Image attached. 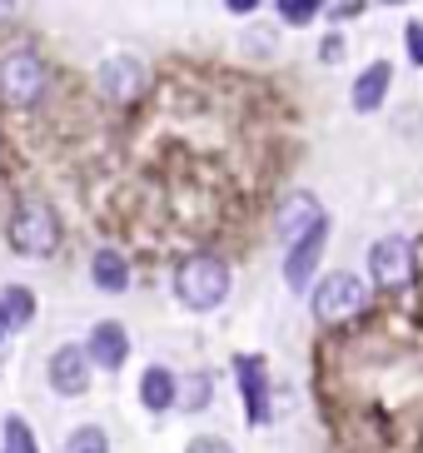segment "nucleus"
Segmentation results:
<instances>
[{"instance_id":"1","label":"nucleus","mask_w":423,"mask_h":453,"mask_svg":"<svg viewBox=\"0 0 423 453\" xmlns=\"http://www.w3.org/2000/svg\"><path fill=\"white\" fill-rule=\"evenodd\" d=\"M174 294H180V304L185 309H219L229 294V265L225 259H214V254H195L185 265L174 269Z\"/></svg>"},{"instance_id":"2","label":"nucleus","mask_w":423,"mask_h":453,"mask_svg":"<svg viewBox=\"0 0 423 453\" xmlns=\"http://www.w3.org/2000/svg\"><path fill=\"white\" fill-rule=\"evenodd\" d=\"M11 244L20 254H30V259H50V254L60 250V219H55L50 204H40V200L15 204V214H11Z\"/></svg>"},{"instance_id":"3","label":"nucleus","mask_w":423,"mask_h":453,"mask_svg":"<svg viewBox=\"0 0 423 453\" xmlns=\"http://www.w3.org/2000/svg\"><path fill=\"white\" fill-rule=\"evenodd\" d=\"M45 60L35 50H5L0 55V105H35L45 95Z\"/></svg>"},{"instance_id":"4","label":"nucleus","mask_w":423,"mask_h":453,"mask_svg":"<svg viewBox=\"0 0 423 453\" xmlns=\"http://www.w3.org/2000/svg\"><path fill=\"white\" fill-rule=\"evenodd\" d=\"M364 304H369V284L358 280V274H329V280H319V289H314V319L319 324L354 319Z\"/></svg>"},{"instance_id":"5","label":"nucleus","mask_w":423,"mask_h":453,"mask_svg":"<svg viewBox=\"0 0 423 453\" xmlns=\"http://www.w3.org/2000/svg\"><path fill=\"white\" fill-rule=\"evenodd\" d=\"M369 280L379 289H404L413 280V244L404 234H384L369 250Z\"/></svg>"},{"instance_id":"6","label":"nucleus","mask_w":423,"mask_h":453,"mask_svg":"<svg viewBox=\"0 0 423 453\" xmlns=\"http://www.w3.org/2000/svg\"><path fill=\"white\" fill-rule=\"evenodd\" d=\"M324 219H329V214H324V204H319L314 195H289V200L279 204V219H274V225H279V240L294 250V244L304 240V234H314Z\"/></svg>"},{"instance_id":"7","label":"nucleus","mask_w":423,"mask_h":453,"mask_svg":"<svg viewBox=\"0 0 423 453\" xmlns=\"http://www.w3.org/2000/svg\"><path fill=\"white\" fill-rule=\"evenodd\" d=\"M145 65L135 60V55H115V60H105V70H100V90L115 100V105H130V100H140L145 95Z\"/></svg>"},{"instance_id":"8","label":"nucleus","mask_w":423,"mask_h":453,"mask_svg":"<svg viewBox=\"0 0 423 453\" xmlns=\"http://www.w3.org/2000/svg\"><path fill=\"white\" fill-rule=\"evenodd\" d=\"M50 388L60 394V399H75V394H85L90 388V359L80 354V349H55L50 354Z\"/></svg>"},{"instance_id":"9","label":"nucleus","mask_w":423,"mask_h":453,"mask_svg":"<svg viewBox=\"0 0 423 453\" xmlns=\"http://www.w3.org/2000/svg\"><path fill=\"white\" fill-rule=\"evenodd\" d=\"M324 240H329V219L289 250V259H284V280H289V289H304V284L314 280V265H319V254H324Z\"/></svg>"},{"instance_id":"10","label":"nucleus","mask_w":423,"mask_h":453,"mask_svg":"<svg viewBox=\"0 0 423 453\" xmlns=\"http://www.w3.org/2000/svg\"><path fill=\"white\" fill-rule=\"evenodd\" d=\"M125 354H130V339H125V324L105 319L90 329V349H85V359L100 364V369H119L125 364Z\"/></svg>"},{"instance_id":"11","label":"nucleus","mask_w":423,"mask_h":453,"mask_svg":"<svg viewBox=\"0 0 423 453\" xmlns=\"http://www.w3.org/2000/svg\"><path fill=\"white\" fill-rule=\"evenodd\" d=\"M235 373H239V388H244V403H250V424H269V384H265V364L259 359H235Z\"/></svg>"},{"instance_id":"12","label":"nucleus","mask_w":423,"mask_h":453,"mask_svg":"<svg viewBox=\"0 0 423 453\" xmlns=\"http://www.w3.org/2000/svg\"><path fill=\"white\" fill-rule=\"evenodd\" d=\"M174 394H180V379H174L165 364H150V369L140 373V403H145L150 413L174 409Z\"/></svg>"},{"instance_id":"13","label":"nucleus","mask_w":423,"mask_h":453,"mask_svg":"<svg viewBox=\"0 0 423 453\" xmlns=\"http://www.w3.org/2000/svg\"><path fill=\"white\" fill-rule=\"evenodd\" d=\"M388 81H394V65H388V60H373V65L358 75V81H354V110H358V115H369V110L384 105Z\"/></svg>"},{"instance_id":"14","label":"nucleus","mask_w":423,"mask_h":453,"mask_svg":"<svg viewBox=\"0 0 423 453\" xmlns=\"http://www.w3.org/2000/svg\"><path fill=\"white\" fill-rule=\"evenodd\" d=\"M90 280L100 284V289L119 294L125 284H130V265H125V259H119L115 250H100V254L90 259Z\"/></svg>"},{"instance_id":"15","label":"nucleus","mask_w":423,"mask_h":453,"mask_svg":"<svg viewBox=\"0 0 423 453\" xmlns=\"http://www.w3.org/2000/svg\"><path fill=\"white\" fill-rule=\"evenodd\" d=\"M0 304H5V324H20V329H26V324L35 319V294L20 289V284H11V289L0 294Z\"/></svg>"},{"instance_id":"16","label":"nucleus","mask_w":423,"mask_h":453,"mask_svg":"<svg viewBox=\"0 0 423 453\" xmlns=\"http://www.w3.org/2000/svg\"><path fill=\"white\" fill-rule=\"evenodd\" d=\"M210 394H214L210 373L199 369V373H189V379H185V388L174 394V403H180V409H189V413H199V409H204V403H210Z\"/></svg>"},{"instance_id":"17","label":"nucleus","mask_w":423,"mask_h":453,"mask_svg":"<svg viewBox=\"0 0 423 453\" xmlns=\"http://www.w3.org/2000/svg\"><path fill=\"white\" fill-rule=\"evenodd\" d=\"M65 453H110V439H105V428H95V424H85V428H75L65 439Z\"/></svg>"},{"instance_id":"18","label":"nucleus","mask_w":423,"mask_h":453,"mask_svg":"<svg viewBox=\"0 0 423 453\" xmlns=\"http://www.w3.org/2000/svg\"><path fill=\"white\" fill-rule=\"evenodd\" d=\"M5 453H40L35 449V434H30L20 418H5Z\"/></svg>"},{"instance_id":"19","label":"nucleus","mask_w":423,"mask_h":453,"mask_svg":"<svg viewBox=\"0 0 423 453\" xmlns=\"http://www.w3.org/2000/svg\"><path fill=\"white\" fill-rule=\"evenodd\" d=\"M274 11H279V20H289V26H309L319 15V5L314 0H279Z\"/></svg>"},{"instance_id":"20","label":"nucleus","mask_w":423,"mask_h":453,"mask_svg":"<svg viewBox=\"0 0 423 453\" xmlns=\"http://www.w3.org/2000/svg\"><path fill=\"white\" fill-rule=\"evenodd\" d=\"M189 453H235V449H229L225 439H195V443H189Z\"/></svg>"},{"instance_id":"21","label":"nucleus","mask_w":423,"mask_h":453,"mask_svg":"<svg viewBox=\"0 0 423 453\" xmlns=\"http://www.w3.org/2000/svg\"><path fill=\"white\" fill-rule=\"evenodd\" d=\"M324 65H334V60H339V55H344V41H339V35H329V41H324Z\"/></svg>"},{"instance_id":"22","label":"nucleus","mask_w":423,"mask_h":453,"mask_svg":"<svg viewBox=\"0 0 423 453\" xmlns=\"http://www.w3.org/2000/svg\"><path fill=\"white\" fill-rule=\"evenodd\" d=\"M409 50H413V65H423V35L419 30H409Z\"/></svg>"},{"instance_id":"23","label":"nucleus","mask_w":423,"mask_h":453,"mask_svg":"<svg viewBox=\"0 0 423 453\" xmlns=\"http://www.w3.org/2000/svg\"><path fill=\"white\" fill-rule=\"evenodd\" d=\"M0 15H5V5H0Z\"/></svg>"}]
</instances>
